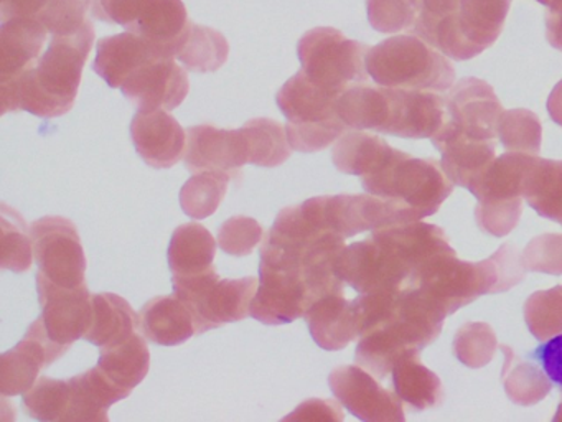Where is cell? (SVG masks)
I'll return each instance as SVG.
<instances>
[{
	"label": "cell",
	"mask_w": 562,
	"mask_h": 422,
	"mask_svg": "<svg viewBox=\"0 0 562 422\" xmlns=\"http://www.w3.org/2000/svg\"><path fill=\"white\" fill-rule=\"evenodd\" d=\"M98 368L120 388L133 392L150 368V352L144 335L136 332L126 342L101 348Z\"/></svg>",
	"instance_id": "cell-32"
},
{
	"label": "cell",
	"mask_w": 562,
	"mask_h": 422,
	"mask_svg": "<svg viewBox=\"0 0 562 422\" xmlns=\"http://www.w3.org/2000/svg\"><path fill=\"white\" fill-rule=\"evenodd\" d=\"M245 138L248 164L256 167H279L291 157L288 131L272 119H251L239 129Z\"/></svg>",
	"instance_id": "cell-36"
},
{
	"label": "cell",
	"mask_w": 562,
	"mask_h": 422,
	"mask_svg": "<svg viewBox=\"0 0 562 422\" xmlns=\"http://www.w3.org/2000/svg\"><path fill=\"white\" fill-rule=\"evenodd\" d=\"M526 267L518 247L499 246L493 256L480 263H465L456 251L439 254L424 264L413 286L424 300L443 319L486 293H499L518 286Z\"/></svg>",
	"instance_id": "cell-3"
},
{
	"label": "cell",
	"mask_w": 562,
	"mask_h": 422,
	"mask_svg": "<svg viewBox=\"0 0 562 422\" xmlns=\"http://www.w3.org/2000/svg\"><path fill=\"white\" fill-rule=\"evenodd\" d=\"M522 264L531 273L562 274V234H542L529 241L522 251Z\"/></svg>",
	"instance_id": "cell-45"
},
{
	"label": "cell",
	"mask_w": 562,
	"mask_h": 422,
	"mask_svg": "<svg viewBox=\"0 0 562 422\" xmlns=\"http://www.w3.org/2000/svg\"><path fill=\"white\" fill-rule=\"evenodd\" d=\"M32 244L38 270L61 287L85 286L87 256L74 221L44 216L31 224Z\"/></svg>",
	"instance_id": "cell-15"
},
{
	"label": "cell",
	"mask_w": 562,
	"mask_h": 422,
	"mask_svg": "<svg viewBox=\"0 0 562 422\" xmlns=\"http://www.w3.org/2000/svg\"><path fill=\"white\" fill-rule=\"evenodd\" d=\"M394 148L384 138L364 131H348L331 151L334 165L348 175L373 174L387 160Z\"/></svg>",
	"instance_id": "cell-33"
},
{
	"label": "cell",
	"mask_w": 562,
	"mask_h": 422,
	"mask_svg": "<svg viewBox=\"0 0 562 422\" xmlns=\"http://www.w3.org/2000/svg\"><path fill=\"white\" fill-rule=\"evenodd\" d=\"M394 392L414 411L437 408L443 401L442 381L420 363L419 355L401 359L393 369Z\"/></svg>",
	"instance_id": "cell-34"
},
{
	"label": "cell",
	"mask_w": 562,
	"mask_h": 422,
	"mask_svg": "<svg viewBox=\"0 0 562 422\" xmlns=\"http://www.w3.org/2000/svg\"><path fill=\"white\" fill-rule=\"evenodd\" d=\"M301 207L312 223L344 237L420 220L407 204L371 193L315 197Z\"/></svg>",
	"instance_id": "cell-12"
},
{
	"label": "cell",
	"mask_w": 562,
	"mask_h": 422,
	"mask_svg": "<svg viewBox=\"0 0 562 422\" xmlns=\"http://www.w3.org/2000/svg\"><path fill=\"white\" fill-rule=\"evenodd\" d=\"M338 98L340 96L312 82L301 69L279 89L276 101L288 118V124L302 125L341 119L337 111Z\"/></svg>",
	"instance_id": "cell-27"
},
{
	"label": "cell",
	"mask_w": 562,
	"mask_h": 422,
	"mask_svg": "<svg viewBox=\"0 0 562 422\" xmlns=\"http://www.w3.org/2000/svg\"><path fill=\"white\" fill-rule=\"evenodd\" d=\"M121 91L139 111H173L189 95V75L176 58L157 56L137 68Z\"/></svg>",
	"instance_id": "cell-20"
},
{
	"label": "cell",
	"mask_w": 562,
	"mask_h": 422,
	"mask_svg": "<svg viewBox=\"0 0 562 422\" xmlns=\"http://www.w3.org/2000/svg\"><path fill=\"white\" fill-rule=\"evenodd\" d=\"M216 241L203 224L187 223L173 231L169 246L172 276L189 277L212 269Z\"/></svg>",
	"instance_id": "cell-30"
},
{
	"label": "cell",
	"mask_w": 562,
	"mask_h": 422,
	"mask_svg": "<svg viewBox=\"0 0 562 422\" xmlns=\"http://www.w3.org/2000/svg\"><path fill=\"white\" fill-rule=\"evenodd\" d=\"M525 320L539 342L562 333V286L532 293L525 303Z\"/></svg>",
	"instance_id": "cell-41"
},
{
	"label": "cell",
	"mask_w": 562,
	"mask_h": 422,
	"mask_svg": "<svg viewBox=\"0 0 562 422\" xmlns=\"http://www.w3.org/2000/svg\"><path fill=\"white\" fill-rule=\"evenodd\" d=\"M360 178L368 193L401 201L420 220L437 213L453 190L440 162L416 158L397 148L378 170Z\"/></svg>",
	"instance_id": "cell-9"
},
{
	"label": "cell",
	"mask_w": 562,
	"mask_h": 422,
	"mask_svg": "<svg viewBox=\"0 0 562 422\" xmlns=\"http://www.w3.org/2000/svg\"><path fill=\"white\" fill-rule=\"evenodd\" d=\"M368 19L378 32L413 29L414 12L411 0H367Z\"/></svg>",
	"instance_id": "cell-46"
},
{
	"label": "cell",
	"mask_w": 562,
	"mask_h": 422,
	"mask_svg": "<svg viewBox=\"0 0 562 422\" xmlns=\"http://www.w3.org/2000/svg\"><path fill=\"white\" fill-rule=\"evenodd\" d=\"M549 7L546 15L548 40L554 48L562 49V0H538Z\"/></svg>",
	"instance_id": "cell-49"
},
{
	"label": "cell",
	"mask_w": 562,
	"mask_h": 422,
	"mask_svg": "<svg viewBox=\"0 0 562 422\" xmlns=\"http://www.w3.org/2000/svg\"><path fill=\"white\" fill-rule=\"evenodd\" d=\"M93 16L143 36L162 55L176 58L190 20L182 0H93Z\"/></svg>",
	"instance_id": "cell-14"
},
{
	"label": "cell",
	"mask_w": 562,
	"mask_h": 422,
	"mask_svg": "<svg viewBox=\"0 0 562 422\" xmlns=\"http://www.w3.org/2000/svg\"><path fill=\"white\" fill-rule=\"evenodd\" d=\"M532 154L508 151L495 158L470 193L475 195L480 230L503 237L518 224L522 211V180Z\"/></svg>",
	"instance_id": "cell-13"
},
{
	"label": "cell",
	"mask_w": 562,
	"mask_h": 422,
	"mask_svg": "<svg viewBox=\"0 0 562 422\" xmlns=\"http://www.w3.org/2000/svg\"><path fill=\"white\" fill-rule=\"evenodd\" d=\"M29 415L42 422H71L74 415V386L70 379L42 376L22 398Z\"/></svg>",
	"instance_id": "cell-38"
},
{
	"label": "cell",
	"mask_w": 562,
	"mask_h": 422,
	"mask_svg": "<svg viewBox=\"0 0 562 422\" xmlns=\"http://www.w3.org/2000/svg\"><path fill=\"white\" fill-rule=\"evenodd\" d=\"M440 165L453 185L472 191L496 158V141H472L456 134L434 135Z\"/></svg>",
	"instance_id": "cell-24"
},
{
	"label": "cell",
	"mask_w": 562,
	"mask_h": 422,
	"mask_svg": "<svg viewBox=\"0 0 562 422\" xmlns=\"http://www.w3.org/2000/svg\"><path fill=\"white\" fill-rule=\"evenodd\" d=\"M48 29L38 19L18 16L0 29V86L19 81L41 58Z\"/></svg>",
	"instance_id": "cell-23"
},
{
	"label": "cell",
	"mask_w": 562,
	"mask_h": 422,
	"mask_svg": "<svg viewBox=\"0 0 562 422\" xmlns=\"http://www.w3.org/2000/svg\"><path fill=\"white\" fill-rule=\"evenodd\" d=\"M172 284L173 293L193 313L196 333L246 319L258 292L256 277L222 279L213 267L196 276H172Z\"/></svg>",
	"instance_id": "cell-11"
},
{
	"label": "cell",
	"mask_w": 562,
	"mask_h": 422,
	"mask_svg": "<svg viewBox=\"0 0 562 422\" xmlns=\"http://www.w3.org/2000/svg\"><path fill=\"white\" fill-rule=\"evenodd\" d=\"M345 414L338 402L331 399H311L299 406L285 419L292 421H344Z\"/></svg>",
	"instance_id": "cell-48"
},
{
	"label": "cell",
	"mask_w": 562,
	"mask_h": 422,
	"mask_svg": "<svg viewBox=\"0 0 562 422\" xmlns=\"http://www.w3.org/2000/svg\"><path fill=\"white\" fill-rule=\"evenodd\" d=\"M187 134L186 167L189 171H212L229 180H241L248 152L239 129L225 131L213 125H192L187 129Z\"/></svg>",
	"instance_id": "cell-21"
},
{
	"label": "cell",
	"mask_w": 562,
	"mask_h": 422,
	"mask_svg": "<svg viewBox=\"0 0 562 422\" xmlns=\"http://www.w3.org/2000/svg\"><path fill=\"white\" fill-rule=\"evenodd\" d=\"M229 55L228 40L218 30L190 22L176 59L193 73L218 71Z\"/></svg>",
	"instance_id": "cell-35"
},
{
	"label": "cell",
	"mask_w": 562,
	"mask_h": 422,
	"mask_svg": "<svg viewBox=\"0 0 562 422\" xmlns=\"http://www.w3.org/2000/svg\"><path fill=\"white\" fill-rule=\"evenodd\" d=\"M70 346L48 336L42 319L29 326L24 340L0 358V395L5 398L24 395L38 381L41 371L57 362Z\"/></svg>",
	"instance_id": "cell-19"
},
{
	"label": "cell",
	"mask_w": 562,
	"mask_h": 422,
	"mask_svg": "<svg viewBox=\"0 0 562 422\" xmlns=\"http://www.w3.org/2000/svg\"><path fill=\"white\" fill-rule=\"evenodd\" d=\"M94 35L90 20L77 33L52 35L47 52L19 81L0 86L2 114L22 109L38 118L54 119L70 112Z\"/></svg>",
	"instance_id": "cell-2"
},
{
	"label": "cell",
	"mask_w": 562,
	"mask_h": 422,
	"mask_svg": "<svg viewBox=\"0 0 562 422\" xmlns=\"http://www.w3.org/2000/svg\"><path fill=\"white\" fill-rule=\"evenodd\" d=\"M337 111L351 131L383 132L407 138H432L447 118L446 96L436 91L351 86L338 98Z\"/></svg>",
	"instance_id": "cell-4"
},
{
	"label": "cell",
	"mask_w": 562,
	"mask_h": 422,
	"mask_svg": "<svg viewBox=\"0 0 562 422\" xmlns=\"http://www.w3.org/2000/svg\"><path fill=\"white\" fill-rule=\"evenodd\" d=\"M37 290L42 306L41 319L48 336L67 346L85 338L93 320V296L87 284L75 289L61 287L38 270Z\"/></svg>",
	"instance_id": "cell-18"
},
{
	"label": "cell",
	"mask_w": 562,
	"mask_h": 422,
	"mask_svg": "<svg viewBox=\"0 0 562 422\" xmlns=\"http://www.w3.org/2000/svg\"><path fill=\"white\" fill-rule=\"evenodd\" d=\"M335 398L351 414L367 422H404V402L396 392L383 388L360 365L338 366L328 376Z\"/></svg>",
	"instance_id": "cell-17"
},
{
	"label": "cell",
	"mask_w": 562,
	"mask_h": 422,
	"mask_svg": "<svg viewBox=\"0 0 562 422\" xmlns=\"http://www.w3.org/2000/svg\"><path fill=\"white\" fill-rule=\"evenodd\" d=\"M2 214V257L0 266L2 269L12 270V273H25L31 269L32 259H34V244H32L31 227L27 230V223L19 214L18 210L2 203L0 207Z\"/></svg>",
	"instance_id": "cell-39"
},
{
	"label": "cell",
	"mask_w": 562,
	"mask_h": 422,
	"mask_svg": "<svg viewBox=\"0 0 562 422\" xmlns=\"http://www.w3.org/2000/svg\"><path fill=\"white\" fill-rule=\"evenodd\" d=\"M446 102V122L437 134L462 135L472 141H496L505 111L488 82L476 78L462 79L450 89Z\"/></svg>",
	"instance_id": "cell-16"
},
{
	"label": "cell",
	"mask_w": 562,
	"mask_h": 422,
	"mask_svg": "<svg viewBox=\"0 0 562 422\" xmlns=\"http://www.w3.org/2000/svg\"><path fill=\"white\" fill-rule=\"evenodd\" d=\"M157 56L166 55L143 36L133 32L120 33L98 42L93 68L111 88H121L137 68Z\"/></svg>",
	"instance_id": "cell-25"
},
{
	"label": "cell",
	"mask_w": 562,
	"mask_h": 422,
	"mask_svg": "<svg viewBox=\"0 0 562 422\" xmlns=\"http://www.w3.org/2000/svg\"><path fill=\"white\" fill-rule=\"evenodd\" d=\"M529 358L541 366L552 385L562 389V333L544 340L542 345L529 353Z\"/></svg>",
	"instance_id": "cell-47"
},
{
	"label": "cell",
	"mask_w": 562,
	"mask_h": 422,
	"mask_svg": "<svg viewBox=\"0 0 562 422\" xmlns=\"http://www.w3.org/2000/svg\"><path fill=\"white\" fill-rule=\"evenodd\" d=\"M139 329V315L116 293H94L93 320L85 340L104 348L126 342Z\"/></svg>",
	"instance_id": "cell-29"
},
{
	"label": "cell",
	"mask_w": 562,
	"mask_h": 422,
	"mask_svg": "<svg viewBox=\"0 0 562 422\" xmlns=\"http://www.w3.org/2000/svg\"><path fill=\"white\" fill-rule=\"evenodd\" d=\"M554 421L555 422H559V421L562 422V402H561V404H559L558 412H555Z\"/></svg>",
	"instance_id": "cell-51"
},
{
	"label": "cell",
	"mask_w": 562,
	"mask_h": 422,
	"mask_svg": "<svg viewBox=\"0 0 562 422\" xmlns=\"http://www.w3.org/2000/svg\"><path fill=\"white\" fill-rule=\"evenodd\" d=\"M228 181L229 178L212 171L193 175L180 190L182 210L193 220L212 216L228 191Z\"/></svg>",
	"instance_id": "cell-40"
},
{
	"label": "cell",
	"mask_w": 562,
	"mask_h": 422,
	"mask_svg": "<svg viewBox=\"0 0 562 422\" xmlns=\"http://www.w3.org/2000/svg\"><path fill=\"white\" fill-rule=\"evenodd\" d=\"M187 135L166 109L139 111L131 122L134 147L153 168H172L187 152Z\"/></svg>",
	"instance_id": "cell-22"
},
{
	"label": "cell",
	"mask_w": 562,
	"mask_h": 422,
	"mask_svg": "<svg viewBox=\"0 0 562 422\" xmlns=\"http://www.w3.org/2000/svg\"><path fill=\"white\" fill-rule=\"evenodd\" d=\"M496 349V335L488 323H467L453 338V353L469 368H482L492 362Z\"/></svg>",
	"instance_id": "cell-43"
},
{
	"label": "cell",
	"mask_w": 562,
	"mask_h": 422,
	"mask_svg": "<svg viewBox=\"0 0 562 422\" xmlns=\"http://www.w3.org/2000/svg\"><path fill=\"white\" fill-rule=\"evenodd\" d=\"M261 286L251 303V316L266 325H284L305 316L328 293H344L335 264L317 267L259 264Z\"/></svg>",
	"instance_id": "cell-7"
},
{
	"label": "cell",
	"mask_w": 562,
	"mask_h": 422,
	"mask_svg": "<svg viewBox=\"0 0 562 422\" xmlns=\"http://www.w3.org/2000/svg\"><path fill=\"white\" fill-rule=\"evenodd\" d=\"M498 137L506 151L538 155L541 151V122L525 109L503 112Z\"/></svg>",
	"instance_id": "cell-42"
},
{
	"label": "cell",
	"mask_w": 562,
	"mask_h": 422,
	"mask_svg": "<svg viewBox=\"0 0 562 422\" xmlns=\"http://www.w3.org/2000/svg\"><path fill=\"white\" fill-rule=\"evenodd\" d=\"M522 198L539 216L562 224V160L535 155L522 180Z\"/></svg>",
	"instance_id": "cell-31"
},
{
	"label": "cell",
	"mask_w": 562,
	"mask_h": 422,
	"mask_svg": "<svg viewBox=\"0 0 562 422\" xmlns=\"http://www.w3.org/2000/svg\"><path fill=\"white\" fill-rule=\"evenodd\" d=\"M367 69L386 88L446 92L456 81L449 59L420 36H393L368 49Z\"/></svg>",
	"instance_id": "cell-8"
},
{
	"label": "cell",
	"mask_w": 562,
	"mask_h": 422,
	"mask_svg": "<svg viewBox=\"0 0 562 422\" xmlns=\"http://www.w3.org/2000/svg\"><path fill=\"white\" fill-rule=\"evenodd\" d=\"M443 322L416 290H401L393 315L360 336L355 362L374 378L384 379L401 359L419 355L430 345L442 332Z\"/></svg>",
	"instance_id": "cell-6"
},
{
	"label": "cell",
	"mask_w": 562,
	"mask_h": 422,
	"mask_svg": "<svg viewBox=\"0 0 562 422\" xmlns=\"http://www.w3.org/2000/svg\"><path fill=\"white\" fill-rule=\"evenodd\" d=\"M368 49L331 26H317L299 40L297 55L312 82L341 96L351 86L368 82Z\"/></svg>",
	"instance_id": "cell-10"
},
{
	"label": "cell",
	"mask_w": 562,
	"mask_h": 422,
	"mask_svg": "<svg viewBox=\"0 0 562 422\" xmlns=\"http://www.w3.org/2000/svg\"><path fill=\"white\" fill-rule=\"evenodd\" d=\"M139 329L149 342L162 346L182 345L196 333L193 313L176 293L150 299L140 309Z\"/></svg>",
	"instance_id": "cell-28"
},
{
	"label": "cell",
	"mask_w": 562,
	"mask_h": 422,
	"mask_svg": "<svg viewBox=\"0 0 562 422\" xmlns=\"http://www.w3.org/2000/svg\"><path fill=\"white\" fill-rule=\"evenodd\" d=\"M453 251L446 233L436 224H396L373 231L368 240L341 251L337 276L360 293L404 290L413 286L424 264Z\"/></svg>",
	"instance_id": "cell-1"
},
{
	"label": "cell",
	"mask_w": 562,
	"mask_h": 422,
	"mask_svg": "<svg viewBox=\"0 0 562 422\" xmlns=\"http://www.w3.org/2000/svg\"><path fill=\"white\" fill-rule=\"evenodd\" d=\"M548 111L551 114L552 121L562 125V81L555 86L554 91L549 96Z\"/></svg>",
	"instance_id": "cell-50"
},
{
	"label": "cell",
	"mask_w": 562,
	"mask_h": 422,
	"mask_svg": "<svg viewBox=\"0 0 562 422\" xmlns=\"http://www.w3.org/2000/svg\"><path fill=\"white\" fill-rule=\"evenodd\" d=\"M499 348L505 353L502 378L508 398L519 406H532L542 401L551 391V379L536 363L516 356L509 346L502 345Z\"/></svg>",
	"instance_id": "cell-37"
},
{
	"label": "cell",
	"mask_w": 562,
	"mask_h": 422,
	"mask_svg": "<svg viewBox=\"0 0 562 422\" xmlns=\"http://www.w3.org/2000/svg\"><path fill=\"white\" fill-rule=\"evenodd\" d=\"M265 240L261 224L249 216H233L218 230V244L226 254L248 256Z\"/></svg>",
	"instance_id": "cell-44"
},
{
	"label": "cell",
	"mask_w": 562,
	"mask_h": 422,
	"mask_svg": "<svg viewBox=\"0 0 562 422\" xmlns=\"http://www.w3.org/2000/svg\"><path fill=\"white\" fill-rule=\"evenodd\" d=\"M512 0H411L413 30L446 56L470 59L492 46Z\"/></svg>",
	"instance_id": "cell-5"
},
{
	"label": "cell",
	"mask_w": 562,
	"mask_h": 422,
	"mask_svg": "<svg viewBox=\"0 0 562 422\" xmlns=\"http://www.w3.org/2000/svg\"><path fill=\"white\" fill-rule=\"evenodd\" d=\"M305 320L312 338L328 352L344 349L360 336L357 309L344 293H328L318 299L305 313Z\"/></svg>",
	"instance_id": "cell-26"
}]
</instances>
